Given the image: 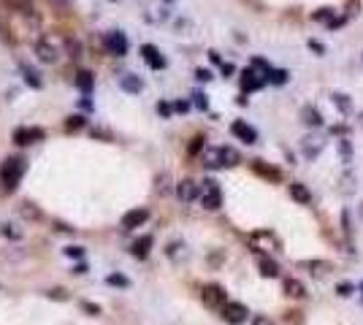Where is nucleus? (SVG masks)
Listing matches in <instances>:
<instances>
[{
    "label": "nucleus",
    "mask_w": 363,
    "mask_h": 325,
    "mask_svg": "<svg viewBox=\"0 0 363 325\" xmlns=\"http://www.w3.org/2000/svg\"><path fill=\"white\" fill-rule=\"evenodd\" d=\"M158 111L163 116H171V111H174V106H168V103H158Z\"/></svg>",
    "instance_id": "09e8293b"
},
{
    "label": "nucleus",
    "mask_w": 363,
    "mask_h": 325,
    "mask_svg": "<svg viewBox=\"0 0 363 325\" xmlns=\"http://www.w3.org/2000/svg\"><path fill=\"white\" fill-rule=\"evenodd\" d=\"M260 87H263V79L258 76V70L255 68L241 70V90H244V93H252V90H260Z\"/></svg>",
    "instance_id": "4468645a"
},
{
    "label": "nucleus",
    "mask_w": 363,
    "mask_h": 325,
    "mask_svg": "<svg viewBox=\"0 0 363 325\" xmlns=\"http://www.w3.org/2000/svg\"><path fill=\"white\" fill-rule=\"evenodd\" d=\"M195 79H198V81H209V79H211V70L198 68V70H195Z\"/></svg>",
    "instance_id": "49530a36"
},
{
    "label": "nucleus",
    "mask_w": 363,
    "mask_h": 325,
    "mask_svg": "<svg viewBox=\"0 0 363 325\" xmlns=\"http://www.w3.org/2000/svg\"><path fill=\"white\" fill-rule=\"evenodd\" d=\"M258 271L263 274L266 279H276L279 277V263L271 260V257H258Z\"/></svg>",
    "instance_id": "4be33fe9"
},
{
    "label": "nucleus",
    "mask_w": 363,
    "mask_h": 325,
    "mask_svg": "<svg viewBox=\"0 0 363 325\" xmlns=\"http://www.w3.org/2000/svg\"><path fill=\"white\" fill-rule=\"evenodd\" d=\"M331 14H334V8H317V11L312 14V19H320V22H325V19H331Z\"/></svg>",
    "instance_id": "ea45409f"
},
{
    "label": "nucleus",
    "mask_w": 363,
    "mask_h": 325,
    "mask_svg": "<svg viewBox=\"0 0 363 325\" xmlns=\"http://www.w3.org/2000/svg\"><path fill=\"white\" fill-rule=\"evenodd\" d=\"M84 128V116L82 114H73L65 119V130H82Z\"/></svg>",
    "instance_id": "7c9ffc66"
},
{
    "label": "nucleus",
    "mask_w": 363,
    "mask_h": 325,
    "mask_svg": "<svg viewBox=\"0 0 363 325\" xmlns=\"http://www.w3.org/2000/svg\"><path fill=\"white\" fill-rule=\"evenodd\" d=\"M76 87L82 90L84 95H90V93H92V87H95V76L90 73V70H79V73H76Z\"/></svg>",
    "instance_id": "a878e982"
},
{
    "label": "nucleus",
    "mask_w": 363,
    "mask_h": 325,
    "mask_svg": "<svg viewBox=\"0 0 363 325\" xmlns=\"http://www.w3.org/2000/svg\"><path fill=\"white\" fill-rule=\"evenodd\" d=\"M149 250H152V236H141L138 241H133V247H130V255L138 257V260H144V257L149 255Z\"/></svg>",
    "instance_id": "412c9836"
},
{
    "label": "nucleus",
    "mask_w": 363,
    "mask_h": 325,
    "mask_svg": "<svg viewBox=\"0 0 363 325\" xmlns=\"http://www.w3.org/2000/svg\"><path fill=\"white\" fill-rule=\"evenodd\" d=\"M301 119H304L309 128H320L322 125V114L315 109V106H304V109H301Z\"/></svg>",
    "instance_id": "b1692460"
},
{
    "label": "nucleus",
    "mask_w": 363,
    "mask_h": 325,
    "mask_svg": "<svg viewBox=\"0 0 363 325\" xmlns=\"http://www.w3.org/2000/svg\"><path fill=\"white\" fill-rule=\"evenodd\" d=\"M147 220H149V209L147 206H138V209H130L128 214L122 217L119 225H122V231H136V228H141Z\"/></svg>",
    "instance_id": "0eeeda50"
},
{
    "label": "nucleus",
    "mask_w": 363,
    "mask_h": 325,
    "mask_svg": "<svg viewBox=\"0 0 363 325\" xmlns=\"http://www.w3.org/2000/svg\"><path fill=\"white\" fill-rule=\"evenodd\" d=\"M65 257H73V260H82L84 257V247H65Z\"/></svg>",
    "instance_id": "c9c22d12"
},
{
    "label": "nucleus",
    "mask_w": 363,
    "mask_h": 325,
    "mask_svg": "<svg viewBox=\"0 0 363 325\" xmlns=\"http://www.w3.org/2000/svg\"><path fill=\"white\" fill-rule=\"evenodd\" d=\"M201 162H204L206 168H223V152H220V146H206L201 152Z\"/></svg>",
    "instance_id": "2eb2a0df"
},
{
    "label": "nucleus",
    "mask_w": 363,
    "mask_h": 325,
    "mask_svg": "<svg viewBox=\"0 0 363 325\" xmlns=\"http://www.w3.org/2000/svg\"><path fill=\"white\" fill-rule=\"evenodd\" d=\"M165 255H168V260H174V263H184L190 257V250H187V244L184 241H171L168 247H165Z\"/></svg>",
    "instance_id": "dca6fc26"
},
{
    "label": "nucleus",
    "mask_w": 363,
    "mask_h": 325,
    "mask_svg": "<svg viewBox=\"0 0 363 325\" xmlns=\"http://www.w3.org/2000/svg\"><path fill=\"white\" fill-rule=\"evenodd\" d=\"M6 3L19 14H33V0H6Z\"/></svg>",
    "instance_id": "cd10ccee"
},
{
    "label": "nucleus",
    "mask_w": 363,
    "mask_h": 325,
    "mask_svg": "<svg viewBox=\"0 0 363 325\" xmlns=\"http://www.w3.org/2000/svg\"><path fill=\"white\" fill-rule=\"evenodd\" d=\"M176 198H179L182 203H193L195 198H201V185L195 179H182L176 182Z\"/></svg>",
    "instance_id": "423d86ee"
},
{
    "label": "nucleus",
    "mask_w": 363,
    "mask_h": 325,
    "mask_svg": "<svg viewBox=\"0 0 363 325\" xmlns=\"http://www.w3.org/2000/svg\"><path fill=\"white\" fill-rule=\"evenodd\" d=\"M341 192H344V195H350V192H352V174L341 176Z\"/></svg>",
    "instance_id": "a19ab883"
},
{
    "label": "nucleus",
    "mask_w": 363,
    "mask_h": 325,
    "mask_svg": "<svg viewBox=\"0 0 363 325\" xmlns=\"http://www.w3.org/2000/svg\"><path fill=\"white\" fill-rule=\"evenodd\" d=\"M220 152H223V168H233V165L241 162V155L233 146H220Z\"/></svg>",
    "instance_id": "bb28decb"
},
{
    "label": "nucleus",
    "mask_w": 363,
    "mask_h": 325,
    "mask_svg": "<svg viewBox=\"0 0 363 325\" xmlns=\"http://www.w3.org/2000/svg\"><path fill=\"white\" fill-rule=\"evenodd\" d=\"M106 282L114 284V287H130V279L122 277V274H109V277H106Z\"/></svg>",
    "instance_id": "2f4dec72"
},
{
    "label": "nucleus",
    "mask_w": 363,
    "mask_h": 325,
    "mask_svg": "<svg viewBox=\"0 0 363 325\" xmlns=\"http://www.w3.org/2000/svg\"><path fill=\"white\" fill-rule=\"evenodd\" d=\"M155 190H158L160 195H165V192L171 190V176L168 174H160L158 179H155Z\"/></svg>",
    "instance_id": "c85d7f7f"
},
{
    "label": "nucleus",
    "mask_w": 363,
    "mask_h": 325,
    "mask_svg": "<svg viewBox=\"0 0 363 325\" xmlns=\"http://www.w3.org/2000/svg\"><path fill=\"white\" fill-rule=\"evenodd\" d=\"M230 133H233L239 141H244V144H255V141H258V130L252 128V125H247L244 119L230 122Z\"/></svg>",
    "instance_id": "6e6552de"
},
{
    "label": "nucleus",
    "mask_w": 363,
    "mask_h": 325,
    "mask_svg": "<svg viewBox=\"0 0 363 325\" xmlns=\"http://www.w3.org/2000/svg\"><path fill=\"white\" fill-rule=\"evenodd\" d=\"M352 293H355V284H350V282H339V284H336V296L350 298Z\"/></svg>",
    "instance_id": "f704fd0d"
},
{
    "label": "nucleus",
    "mask_w": 363,
    "mask_h": 325,
    "mask_svg": "<svg viewBox=\"0 0 363 325\" xmlns=\"http://www.w3.org/2000/svg\"><path fill=\"white\" fill-rule=\"evenodd\" d=\"M22 76H24V84H30V87L33 90H41L44 87V81H41V73H38V70L35 68H30V65H22Z\"/></svg>",
    "instance_id": "393cba45"
},
{
    "label": "nucleus",
    "mask_w": 363,
    "mask_h": 325,
    "mask_svg": "<svg viewBox=\"0 0 363 325\" xmlns=\"http://www.w3.org/2000/svg\"><path fill=\"white\" fill-rule=\"evenodd\" d=\"M361 293H363V282H361Z\"/></svg>",
    "instance_id": "6e6d98bb"
},
{
    "label": "nucleus",
    "mask_w": 363,
    "mask_h": 325,
    "mask_svg": "<svg viewBox=\"0 0 363 325\" xmlns=\"http://www.w3.org/2000/svg\"><path fill=\"white\" fill-rule=\"evenodd\" d=\"M24 171H27V160L24 157H6V160L0 162V185H3V192L17 190Z\"/></svg>",
    "instance_id": "f257e3e1"
},
{
    "label": "nucleus",
    "mask_w": 363,
    "mask_h": 325,
    "mask_svg": "<svg viewBox=\"0 0 363 325\" xmlns=\"http://www.w3.org/2000/svg\"><path fill=\"white\" fill-rule=\"evenodd\" d=\"M87 271V266H84V263H76V266H73V274H84Z\"/></svg>",
    "instance_id": "603ef678"
},
{
    "label": "nucleus",
    "mask_w": 363,
    "mask_h": 325,
    "mask_svg": "<svg viewBox=\"0 0 363 325\" xmlns=\"http://www.w3.org/2000/svg\"><path fill=\"white\" fill-rule=\"evenodd\" d=\"M341 157L344 162H350V141H341Z\"/></svg>",
    "instance_id": "8fccbe9b"
},
{
    "label": "nucleus",
    "mask_w": 363,
    "mask_h": 325,
    "mask_svg": "<svg viewBox=\"0 0 363 325\" xmlns=\"http://www.w3.org/2000/svg\"><path fill=\"white\" fill-rule=\"evenodd\" d=\"M334 103H336V109H341V114H350L352 111V103L347 95H334Z\"/></svg>",
    "instance_id": "473e14b6"
},
{
    "label": "nucleus",
    "mask_w": 363,
    "mask_h": 325,
    "mask_svg": "<svg viewBox=\"0 0 363 325\" xmlns=\"http://www.w3.org/2000/svg\"><path fill=\"white\" fill-rule=\"evenodd\" d=\"M290 198H293L295 203H301V206H309L312 203V192L304 182H293V185H290Z\"/></svg>",
    "instance_id": "6ab92c4d"
},
{
    "label": "nucleus",
    "mask_w": 363,
    "mask_h": 325,
    "mask_svg": "<svg viewBox=\"0 0 363 325\" xmlns=\"http://www.w3.org/2000/svg\"><path fill=\"white\" fill-rule=\"evenodd\" d=\"M65 52H68L70 57H79V54H82V44H79L76 38H68L65 41Z\"/></svg>",
    "instance_id": "72a5a7b5"
},
{
    "label": "nucleus",
    "mask_w": 363,
    "mask_h": 325,
    "mask_svg": "<svg viewBox=\"0 0 363 325\" xmlns=\"http://www.w3.org/2000/svg\"><path fill=\"white\" fill-rule=\"evenodd\" d=\"M141 57L147 60V65H149L152 70L165 68V57L158 52V46H152V44H144V46H141Z\"/></svg>",
    "instance_id": "9b49d317"
},
{
    "label": "nucleus",
    "mask_w": 363,
    "mask_h": 325,
    "mask_svg": "<svg viewBox=\"0 0 363 325\" xmlns=\"http://www.w3.org/2000/svg\"><path fill=\"white\" fill-rule=\"evenodd\" d=\"M309 49H312V52H315V54H325V46H322L320 41H315V38L309 41Z\"/></svg>",
    "instance_id": "a18cd8bd"
},
{
    "label": "nucleus",
    "mask_w": 363,
    "mask_h": 325,
    "mask_svg": "<svg viewBox=\"0 0 363 325\" xmlns=\"http://www.w3.org/2000/svg\"><path fill=\"white\" fill-rule=\"evenodd\" d=\"M266 76H269L271 84H285V81H287V70H282V68H271Z\"/></svg>",
    "instance_id": "c756f323"
},
{
    "label": "nucleus",
    "mask_w": 363,
    "mask_h": 325,
    "mask_svg": "<svg viewBox=\"0 0 363 325\" xmlns=\"http://www.w3.org/2000/svg\"><path fill=\"white\" fill-rule=\"evenodd\" d=\"M341 220H344V236H352V222H350V211H341Z\"/></svg>",
    "instance_id": "c03bdc74"
},
{
    "label": "nucleus",
    "mask_w": 363,
    "mask_h": 325,
    "mask_svg": "<svg viewBox=\"0 0 363 325\" xmlns=\"http://www.w3.org/2000/svg\"><path fill=\"white\" fill-rule=\"evenodd\" d=\"M49 298H54V301H68V293L63 290V287H52V290H46Z\"/></svg>",
    "instance_id": "e433bc0d"
},
{
    "label": "nucleus",
    "mask_w": 363,
    "mask_h": 325,
    "mask_svg": "<svg viewBox=\"0 0 363 325\" xmlns=\"http://www.w3.org/2000/svg\"><path fill=\"white\" fill-rule=\"evenodd\" d=\"M301 266H304L312 277H320V279L328 277V274L334 271V263H328V260H304Z\"/></svg>",
    "instance_id": "f3484780"
},
{
    "label": "nucleus",
    "mask_w": 363,
    "mask_h": 325,
    "mask_svg": "<svg viewBox=\"0 0 363 325\" xmlns=\"http://www.w3.org/2000/svg\"><path fill=\"white\" fill-rule=\"evenodd\" d=\"M187 109H190L187 100H176V103H174V111H187Z\"/></svg>",
    "instance_id": "3c124183"
},
{
    "label": "nucleus",
    "mask_w": 363,
    "mask_h": 325,
    "mask_svg": "<svg viewBox=\"0 0 363 325\" xmlns=\"http://www.w3.org/2000/svg\"><path fill=\"white\" fill-rule=\"evenodd\" d=\"M103 46L109 54L125 57V54H128V38H125V33H119V30H112V33L103 35Z\"/></svg>",
    "instance_id": "20e7f679"
},
{
    "label": "nucleus",
    "mask_w": 363,
    "mask_h": 325,
    "mask_svg": "<svg viewBox=\"0 0 363 325\" xmlns=\"http://www.w3.org/2000/svg\"><path fill=\"white\" fill-rule=\"evenodd\" d=\"M52 3H60V6H65V3H68V0H52Z\"/></svg>",
    "instance_id": "864d4df0"
},
{
    "label": "nucleus",
    "mask_w": 363,
    "mask_h": 325,
    "mask_svg": "<svg viewBox=\"0 0 363 325\" xmlns=\"http://www.w3.org/2000/svg\"><path fill=\"white\" fill-rule=\"evenodd\" d=\"M204 136H195V139H193V144H190V155H198V152L201 149H206V146H204Z\"/></svg>",
    "instance_id": "58836bf2"
},
{
    "label": "nucleus",
    "mask_w": 363,
    "mask_h": 325,
    "mask_svg": "<svg viewBox=\"0 0 363 325\" xmlns=\"http://www.w3.org/2000/svg\"><path fill=\"white\" fill-rule=\"evenodd\" d=\"M250 325H274V320H271L269 314H252Z\"/></svg>",
    "instance_id": "4c0bfd02"
},
{
    "label": "nucleus",
    "mask_w": 363,
    "mask_h": 325,
    "mask_svg": "<svg viewBox=\"0 0 363 325\" xmlns=\"http://www.w3.org/2000/svg\"><path fill=\"white\" fill-rule=\"evenodd\" d=\"M0 236L8 238V241H22L24 231H22V228H17L14 222H0Z\"/></svg>",
    "instance_id": "5701e85b"
},
{
    "label": "nucleus",
    "mask_w": 363,
    "mask_h": 325,
    "mask_svg": "<svg viewBox=\"0 0 363 325\" xmlns=\"http://www.w3.org/2000/svg\"><path fill=\"white\" fill-rule=\"evenodd\" d=\"M82 309H84L87 314H92V317H98V314H100V306H98V303H90V301H84Z\"/></svg>",
    "instance_id": "79ce46f5"
},
{
    "label": "nucleus",
    "mask_w": 363,
    "mask_h": 325,
    "mask_svg": "<svg viewBox=\"0 0 363 325\" xmlns=\"http://www.w3.org/2000/svg\"><path fill=\"white\" fill-rule=\"evenodd\" d=\"M119 87H122L125 93H130V95H138L141 90H144V81H141L138 76H133V73H125V76H119Z\"/></svg>",
    "instance_id": "aec40b11"
},
{
    "label": "nucleus",
    "mask_w": 363,
    "mask_h": 325,
    "mask_svg": "<svg viewBox=\"0 0 363 325\" xmlns=\"http://www.w3.org/2000/svg\"><path fill=\"white\" fill-rule=\"evenodd\" d=\"M361 220H363V206H361Z\"/></svg>",
    "instance_id": "5fc2aeb1"
},
{
    "label": "nucleus",
    "mask_w": 363,
    "mask_h": 325,
    "mask_svg": "<svg viewBox=\"0 0 363 325\" xmlns=\"http://www.w3.org/2000/svg\"><path fill=\"white\" fill-rule=\"evenodd\" d=\"M220 314H223L225 323L241 325V323H247V317H250V309H247L244 303H239V301H228V303H225V309H223Z\"/></svg>",
    "instance_id": "39448f33"
},
{
    "label": "nucleus",
    "mask_w": 363,
    "mask_h": 325,
    "mask_svg": "<svg viewBox=\"0 0 363 325\" xmlns=\"http://www.w3.org/2000/svg\"><path fill=\"white\" fill-rule=\"evenodd\" d=\"M220 70H223V76H233L236 73V68L230 63H223V65H220Z\"/></svg>",
    "instance_id": "de8ad7c7"
},
{
    "label": "nucleus",
    "mask_w": 363,
    "mask_h": 325,
    "mask_svg": "<svg viewBox=\"0 0 363 325\" xmlns=\"http://www.w3.org/2000/svg\"><path fill=\"white\" fill-rule=\"evenodd\" d=\"M201 206L206 211H217L223 206V192H220V185L214 179H204L201 182Z\"/></svg>",
    "instance_id": "f03ea898"
},
{
    "label": "nucleus",
    "mask_w": 363,
    "mask_h": 325,
    "mask_svg": "<svg viewBox=\"0 0 363 325\" xmlns=\"http://www.w3.org/2000/svg\"><path fill=\"white\" fill-rule=\"evenodd\" d=\"M250 165H252V171H255V174L263 176V179H269V182H279L282 179V171L274 168V165H269L266 160H252Z\"/></svg>",
    "instance_id": "f8f14e48"
},
{
    "label": "nucleus",
    "mask_w": 363,
    "mask_h": 325,
    "mask_svg": "<svg viewBox=\"0 0 363 325\" xmlns=\"http://www.w3.org/2000/svg\"><path fill=\"white\" fill-rule=\"evenodd\" d=\"M193 98H195V106H198V109H204V111L209 109V100H206V95H204V93H195Z\"/></svg>",
    "instance_id": "37998d69"
},
{
    "label": "nucleus",
    "mask_w": 363,
    "mask_h": 325,
    "mask_svg": "<svg viewBox=\"0 0 363 325\" xmlns=\"http://www.w3.org/2000/svg\"><path fill=\"white\" fill-rule=\"evenodd\" d=\"M19 217H22V220H27V222H41L44 220V211L38 209L33 201H22V203H19Z\"/></svg>",
    "instance_id": "a211bd4d"
},
{
    "label": "nucleus",
    "mask_w": 363,
    "mask_h": 325,
    "mask_svg": "<svg viewBox=\"0 0 363 325\" xmlns=\"http://www.w3.org/2000/svg\"><path fill=\"white\" fill-rule=\"evenodd\" d=\"M41 139H44L41 128H17V130H14V144H17V146L35 144V141H41Z\"/></svg>",
    "instance_id": "9d476101"
},
{
    "label": "nucleus",
    "mask_w": 363,
    "mask_h": 325,
    "mask_svg": "<svg viewBox=\"0 0 363 325\" xmlns=\"http://www.w3.org/2000/svg\"><path fill=\"white\" fill-rule=\"evenodd\" d=\"M35 57L41 60V63H57L60 57V49L54 46L49 38H41L38 44H35Z\"/></svg>",
    "instance_id": "1a4fd4ad"
},
{
    "label": "nucleus",
    "mask_w": 363,
    "mask_h": 325,
    "mask_svg": "<svg viewBox=\"0 0 363 325\" xmlns=\"http://www.w3.org/2000/svg\"><path fill=\"white\" fill-rule=\"evenodd\" d=\"M282 290H285L287 298H306V284L295 277H287L285 282H282Z\"/></svg>",
    "instance_id": "ddd939ff"
},
{
    "label": "nucleus",
    "mask_w": 363,
    "mask_h": 325,
    "mask_svg": "<svg viewBox=\"0 0 363 325\" xmlns=\"http://www.w3.org/2000/svg\"><path fill=\"white\" fill-rule=\"evenodd\" d=\"M201 301H204L209 309H217V312H223L225 303H228V293H225L220 284H206L204 290H201Z\"/></svg>",
    "instance_id": "7ed1b4c3"
}]
</instances>
